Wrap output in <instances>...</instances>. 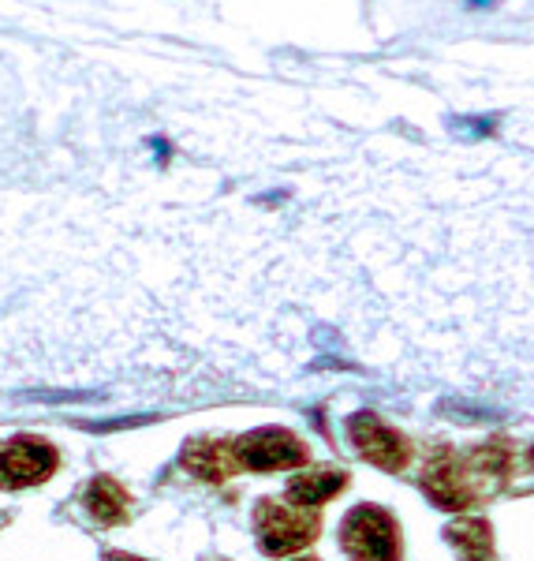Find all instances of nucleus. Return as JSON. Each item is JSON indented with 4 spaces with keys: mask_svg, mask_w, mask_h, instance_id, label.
Segmentation results:
<instances>
[{
    "mask_svg": "<svg viewBox=\"0 0 534 561\" xmlns=\"http://www.w3.org/2000/svg\"><path fill=\"white\" fill-rule=\"evenodd\" d=\"M300 561H318V558H300Z\"/></svg>",
    "mask_w": 534,
    "mask_h": 561,
    "instance_id": "nucleus-15",
    "label": "nucleus"
},
{
    "mask_svg": "<svg viewBox=\"0 0 534 561\" xmlns=\"http://www.w3.org/2000/svg\"><path fill=\"white\" fill-rule=\"evenodd\" d=\"M531 468H534V449H531Z\"/></svg>",
    "mask_w": 534,
    "mask_h": 561,
    "instance_id": "nucleus-14",
    "label": "nucleus"
},
{
    "mask_svg": "<svg viewBox=\"0 0 534 561\" xmlns=\"http://www.w3.org/2000/svg\"><path fill=\"white\" fill-rule=\"evenodd\" d=\"M445 539L456 547V554L464 561H497L494 554V528L483 517H464L452 520L445 528Z\"/></svg>",
    "mask_w": 534,
    "mask_h": 561,
    "instance_id": "nucleus-10",
    "label": "nucleus"
},
{
    "mask_svg": "<svg viewBox=\"0 0 534 561\" xmlns=\"http://www.w3.org/2000/svg\"><path fill=\"white\" fill-rule=\"evenodd\" d=\"M344 486H348V472H340V468L306 465V472L288 479L285 491H288V505H295V510H318V505L344 494Z\"/></svg>",
    "mask_w": 534,
    "mask_h": 561,
    "instance_id": "nucleus-8",
    "label": "nucleus"
},
{
    "mask_svg": "<svg viewBox=\"0 0 534 561\" xmlns=\"http://www.w3.org/2000/svg\"><path fill=\"white\" fill-rule=\"evenodd\" d=\"M83 505L90 517H94V524H102V528H116V524L131 520V497L113 476L90 479L83 486Z\"/></svg>",
    "mask_w": 534,
    "mask_h": 561,
    "instance_id": "nucleus-9",
    "label": "nucleus"
},
{
    "mask_svg": "<svg viewBox=\"0 0 534 561\" xmlns=\"http://www.w3.org/2000/svg\"><path fill=\"white\" fill-rule=\"evenodd\" d=\"M467 8H494V0H467Z\"/></svg>",
    "mask_w": 534,
    "mask_h": 561,
    "instance_id": "nucleus-12",
    "label": "nucleus"
},
{
    "mask_svg": "<svg viewBox=\"0 0 534 561\" xmlns=\"http://www.w3.org/2000/svg\"><path fill=\"white\" fill-rule=\"evenodd\" d=\"M340 547L351 561H400V524L382 505H356L340 524Z\"/></svg>",
    "mask_w": 534,
    "mask_h": 561,
    "instance_id": "nucleus-2",
    "label": "nucleus"
},
{
    "mask_svg": "<svg viewBox=\"0 0 534 561\" xmlns=\"http://www.w3.org/2000/svg\"><path fill=\"white\" fill-rule=\"evenodd\" d=\"M232 457L240 472H285L311 460V446L288 427H258L232 438Z\"/></svg>",
    "mask_w": 534,
    "mask_h": 561,
    "instance_id": "nucleus-3",
    "label": "nucleus"
},
{
    "mask_svg": "<svg viewBox=\"0 0 534 561\" xmlns=\"http://www.w3.org/2000/svg\"><path fill=\"white\" fill-rule=\"evenodd\" d=\"M60 454L49 438L38 434H15L0 442V491H26L53 479Z\"/></svg>",
    "mask_w": 534,
    "mask_h": 561,
    "instance_id": "nucleus-5",
    "label": "nucleus"
},
{
    "mask_svg": "<svg viewBox=\"0 0 534 561\" xmlns=\"http://www.w3.org/2000/svg\"><path fill=\"white\" fill-rule=\"evenodd\" d=\"M422 494L438 510L460 513L478 502V479L471 476L467 454H456L452 446H433L422 468Z\"/></svg>",
    "mask_w": 534,
    "mask_h": 561,
    "instance_id": "nucleus-4",
    "label": "nucleus"
},
{
    "mask_svg": "<svg viewBox=\"0 0 534 561\" xmlns=\"http://www.w3.org/2000/svg\"><path fill=\"white\" fill-rule=\"evenodd\" d=\"M322 536V520L314 510H295L277 497H262L255 505V539L258 550L269 558H288L300 550L314 547V539Z\"/></svg>",
    "mask_w": 534,
    "mask_h": 561,
    "instance_id": "nucleus-1",
    "label": "nucleus"
},
{
    "mask_svg": "<svg viewBox=\"0 0 534 561\" xmlns=\"http://www.w3.org/2000/svg\"><path fill=\"white\" fill-rule=\"evenodd\" d=\"M202 561H229V558H202Z\"/></svg>",
    "mask_w": 534,
    "mask_h": 561,
    "instance_id": "nucleus-13",
    "label": "nucleus"
},
{
    "mask_svg": "<svg viewBox=\"0 0 534 561\" xmlns=\"http://www.w3.org/2000/svg\"><path fill=\"white\" fill-rule=\"evenodd\" d=\"M348 442L359 457L382 472H404L411 460V438L378 420L374 412H356L348 420Z\"/></svg>",
    "mask_w": 534,
    "mask_h": 561,
    "instance_id": "nucleus-6",
    "label": "nucleus"
},
{
    "mask_svg": "<svg viewBox=\"0 0 534 561\" xmlns=\"http://www.w3.org/2000/svg\"><path fill=\"white\" fill-rule=\"evenodd\" d=\"M179 465H184V472H191L210 486L229 483L240 472L232 457V438H191L179 454Z\"/></svg>",
    "mask_w": 534,
    "mask_h": 561,
    "instance_id": "nucleus-7",
    "label": "nucleus"
},
{
    "mask_svg": "<svg viewBox=\"0 0 534 561\" xmlns=\"http://www.w3.org/2000/svg\"><path fill=\"white\" fill-rule=\"evenodd\" d=\"M105 561H147V558H135V554H128V550H108Z\"/></svg>",
    "mask_w": 534,
    "mask_h": 561,
    "instance_id": "nucleus-11",
    "label": "nucleus"
}]
</instances>
